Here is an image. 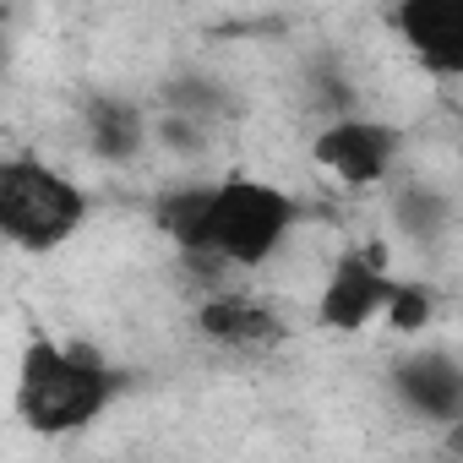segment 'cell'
I'll return each mask as SVG.
<instances>
[{
    "label": "cell",
    "instance_id": "cell-1",
    "mask_svg": "<svg viewBox=\"0 0 463 463\" xmlns=\"http://www.w3.org/2000/svg\"><path fill=\"white\" fill-rule=\"evenodd\" d=\"M126 392V371L109 365L93 344L33 338L17 365V420L33 436H77L109 414Z\"/></svg>",
    "mask_w": 463,
    "mask_h": 463
},
{
    "label": "cell",
    "instance_id": "cell-2",
    "mask_svg": "<svg viewBox=\"0 0 463 463\" xmlns=\"http://www.w3.org/2000/svg\"><path fill=\"white\" fill-rule=\"evenodd\" d=\"M300 223V202L273 185V180H251V175H229L213 180V202H207V241L202 257H191L185 268L213 279V289H223L229 268H262L284 251L289 229Z\"/></svg>",
    "mask_w": 463,
    "mask_h": 463
},
{
    "label": "cell",
    "instance_id": "cell-3",
    "mask_svg": "<svg viewBox=\"0 0 463 463\" xmlns=\"http://www.w3.org/2000/svg\"><path fill=\"white\" fill-rule=\"evenodd\" d=\"M88 213H93L88 191L71 175H61L55 164H44L33 153L0 158V235L17 251H28V257L61 251L88 223Z\"/></svg>",
    "mask_w": 463,
    "mask_h": 463
},
{
    "label": "cell",
    "instance_id": "cell-4",
    "mask_svg": "<svg viewBox=\"0 0 463 463\" xmlns=\"http://www.w3.org/2000/svg\"><path fill=\"white\" fill-rule=\"evenodd\" d=\"M392 295H398V273L387 262V246L382 241L349 246L333 262V273H327V284L317 295V322L327 333H360V327L387 317Z\"/></svg>",
    "mask_w": 463,
    "mask_h": 463
},
{
    "label": "cell",
    "instance_id": "cell-5",
    "mask_svg": "<svg viewBox=\"0 0 463 463\" xmlns=\"http://www.w3.org/2000/svg\"><path fill=\"white\" fill-rule=\"evenodd\" d=\"M398 147H403L398 126L371 120V115L327 120V126L311 137V158H317L333 180H344V185H354V191L392 180V169H398Z\"/></svg>",
    "mask_w": 463,
    "mask_h": 463
},
{
    "label": "cell",
    "instance_id": "cell-6",
    "mask_svg": "<svg viewBox=\"0 0 463 463\" xmlns=\"http://www.w3.org/2000/svg\"><path fill=\"white\" fill-rule=\"evenodd\" d=\"M392 398L425 420V425H458L463 420V365L447 354V349H414V354H398L392 360Z\"/></svg>",
    "mask_w": 463,
    "mask_h": 463
},
{
    "label": "cell",
    "instance_id": "cell-7",
    "mask_svg": "<svg viewBox=\"0 0 463 463\" xmlns=\"http://www.w3.org/2000/svg\"><path fill=\"white\" fill-rule=\"evenodd\" d=\"M196 333L218 349L262 354V349H279L289 338V322L273 300H257V295H241V289H207L202 306H196Z\"/></svg>",
    "mask_w": 463,
    "mask_h": 463
},
{
    "label": "cell",
    "instance_id": "cell-8",
    "mask_svg": "<svg viewBox=\"0 0 463 463\" xmlns=\"http://www.w3.org/2000/svg\"><path fill=\"white\" fill-rule=\"evenodd\" d=\"M392 33L430 77H463V0H403Z\"/></svg>",
    "mask_w": 463,
    "mask_h": 463
},
{
    "label": "cell",
    "instance_id": "cell-9",
    "mask_svg": "<svg viewBox=\"0 0 463 463\" xmlns=\"http://www.w3.org/2000/svg\"><path fill=\"white\" fill-rule=\"evenodd\" d=\"M82 137H88V153L99 164H131L147 137H153V120L142 115L137 99L126 93H93L82 104Z\"/></svg>",
    "mask_w": 463,
    "mask_h": 463
},
{
    "label": "cell",
    "instance_id": "cell-10",
    "mask_svg": "<svg viewBox=\"0 0 463 463\" xmlns=\"http://www.w3.org/2000/svg\"><path fill=\"white\" fill-rule=\"evenodd\" d=\"M392 223H398V235L414 241V246H436L447 235V223H452V202L425 185V180H392Z\"/></svg>",
    "mask_w": 463,
    "mask_h": 463
},
{
    "label": "cell",
    "instance_id": "cell-11",
    "mask_svg": "<svg viewBox=\"0 0 463 463\" xmlns=\"http://www.w3.org/2000/svg\"><path fill=\"white\" fill-rule=\"evenodd\" d=\"M164 115H180V120H196V126L213 131L218 120L235 115V93L207 71H175L164 82Z\"/></svg>",
    "mask_w": 463,
    "mask_h": 463
},
{
    "label": "cell",
    "instance_id": "cell-12",
    "mask_svg": "<svg viewBox=\"0 0 463 463\" xmlns=\"http://www.w3.org/2000/svg\"><path fill=\"white\" fill-rule=\"evenodd\" d=\"M430 317H436V295L420 284V279H398V295H392V306H387V327L398 333V338H420L425 327H430Z\"/></svg>",
    "mask_w": 463,
    "mask_h": 463
},
{
    "label": "cell",
    "instance_id": "cell-13",
    "mask_svg": "<svg viewBox=\"0 0 463 463\" xmlns=\"http://www.w3.org/2000/svg\"><path fill=\"white\" fill-rule=\"evenodd\" d=\"M153 137H158L164 147H175V153H202V147H207V126L180 120V115H158V120H153Z\"/></svg>",
    "mask_w": 463,
    "mask_h": 463
},
{
    "label": "cell",
    "instance_id": "cell-14",
    "mask_svg": "<svg viewBox=\"0 0 463 463\" xmlns=\"http://www.w3.org/2000/svg\"><path fill=\"white\" fill-rule=\"evenodd\" d=\"M447 452H452V458H463V420L447 430Z\"/></svg>",
    "mask_w": 463,
    "mask_h": 463
}]
</instances>
